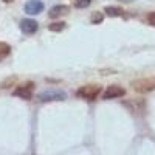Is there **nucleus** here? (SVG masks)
<instances>
[{"label":"nucleus","mask_w":155,"mask_h":155,"mask_svg":"<svg viewBox=\"0 0 155 155\" xmlns=\"http://www.w3.org/2000/svg\"><path fill=\"white\" fill-rule=\"evenodd\" d=\"M65 27H67V25L64 23V22H54V23H50L48 25V30L53 31V33H59V31L65 30Z\"/></svg>","instance_id":"10"},{"label":"nucleus","mask_w":155,"mask_h":155,"mask_svg":"<svg viewBox=\"0 0 155 155\" xmlns=\"http://www.w3.org/2000/svg\"><path fill=\"white\" fill-rule=\"evenodd\" d=\"M68 12V6L67 5H56V6H53L50 9V17L51 19H56V17H61V16H64V14H67Z\"/></svg>","instance_id":"8"},{"label":"nucleus","mask_w":155,"mask_h":155,"mask_svg":"<svg viewBox=\"0 0 155 155\" xmlns=\"http://www.w3.org/2000/svg\"><path fill=\"white\" fill-rule=\"evenodd\" d=\"M14 81H16V78H9V79H6L5 82H2V87H3V88H8L9 84H11V82H14Z\"/></svg>","instance_id":"15"},{"label":"nucleus","mask_w":155,"mask_h":155,"mask_svg":"<svg viewBox=\"0 0 155 155\" xmlns=\"http://www.w3.org/2000/svg\"><path fill=\"white\" fill-rule=\"evenodd\" d=\"M9 51H11V47H9L6 42L0 41V61H2L3 58H6V56L9 54Z\"/></svg>","instance_id":"11"},{"label":"nucleus","mask_w":155,"mask_h":155,"mask_svg":"<svg viewBox=\"0 0 155 155\" xmlns=\"http://www.w3.org/2000/svg\"><path fill=\"white\" fill-rule=\"evenodd\" d=\"M23 9L27 14H31V16H36V14H41L44 11V3L41 0H30L23 5Z\"/></svg>","instance_id":"4"},{"label":"nucleus","mask_w":155,"mask_h":155,"mask_svg":"<svg viewBox=\"0 0 155 155\" xmlns=\"http://www.w3.org/2000/svg\"><path fill=\"white\" fill-rule=\"evenodd\" d=\"M90 20H92V23H101L102 22V14L96 11V12L92 14V19H90Z\"/></svg>","instance_id":"13"},{"label":"nucleus","mask_w":155,"mask_h":155,"mask_svg":"<svg viewBox=\"0 0 155 155\" xmlns=\"http://www.w3.org/2000/svg\"><path fill=\"white\" fill-rule=\"evenodd\" d=\"M73 3H74L76 8L82 9V8H87L90 3H92V0H73Z\"/></svg>","instance_id":"12"},{"label":"nucleus","mask_w":155,"mask_h":155,"mask_svg":"<svg viewBox=\"0 0 155 155\" xmlns=\"http://www.w3.org/2000/svg\"><path fill=\"white\" fill-rule=\"evenodd\" d=\"M99 93H101V87L96 85V84L82 85V87L76 92L78 96H81V98H84V99H87V101H93V99H96V98L99 96Z\"/></svg>","instance_id":"2"},{"label":"nucleus","mask_w":155,"mask_h":155,"mask_svg":"<svg viewBox=\"0 0 155 155\" xmlns=\"http://www.w3.org/2000/svg\"><path fill=\"white\" fill-rule=\"evenodd\" d=\"M33 88H34V84H33V82L19 85V87L14 90V95L19 96V98H22V99H31V96H33Z\"/></svg>","instance_id":"6"},{"label":"nucleus","mask_w":155,"mask_h":155,"mask_svg":"<svg viewBox=\"0 0 155 155\" xmlns=\"http://www.w3.org/2000/svg\"><path fill=\"white\" fill-rule=\"evenodd\" d=\"M147 22H149V25L155 27V12H149L147 14Z\"/></svg>","instance_id":"14"},{"label":"nucleus","mask_w":155,"mask_h":155,"mask_svg":"<svg viewBox=\"0 0 155 155\" xmlns=\"http://www.w3.org/2000/svg\"><path fill=\"white\" fill-rule=\"evenodd\" d=\"M132 87L138 93H147L155 88V78H144V79H137L132 82Z\"/></svg>","instance_id":"3"},{"label":"nucleus","mask_w":155,"mask_h":155,"mask_svg":"<svg viewBox=\"0 0 155 155\" xmlns=\"http://www.w3.org/2000/svg\"><path fill=\"white\" fill-rule=\"evenodd\" d=\"M37 22L33 20V19H23L20 22V30L23 34H34L37 31Z\"/></svg>","instance_id":"7"},{"label":"nucleus","mask_w":155,"mask_h":155,"mask_svg":"<svg viewBox=\"0 0 155 155\" xmlns=\"http://www.w3.org/2000/svg\"><path fill=\"white\" fill-rule=\"evenodd\" d=\"M104 12L107 16H110V17H120V16H123V9L121 8H116V6H106L104 8Z\"/></svg>","instance_id":"9"},{"label":"nucleus","mask_w":155,"mask_h":155,"mask_svg":"<svg viewBox=\"0 0 155 155\" xmlns=\"http://www.w3.org/2000/svg\"><path fill=\"white\" fill-rule=\"evenodd\" d=\"M37 99L41 102H51V101H65L67 99V93L61 88H47L44 92H41L37 95Z\"/></svg>","instance_id":"1"},{"label":"nucleus","mask_w":155,"mask_h":155,"mask_svg":"<svg viewBox=\"0 0 155 155\" xmlns=\"http://www.w3.org/2000/svg\"><path fill=\"white\" fill-rule=\"evenodd\" d=\"M126 95V90L120 85H109L106 88L104 95H102V98L104 99H115V98H121Z\"/></svg>","instance_id":"5"}]
</instances>
